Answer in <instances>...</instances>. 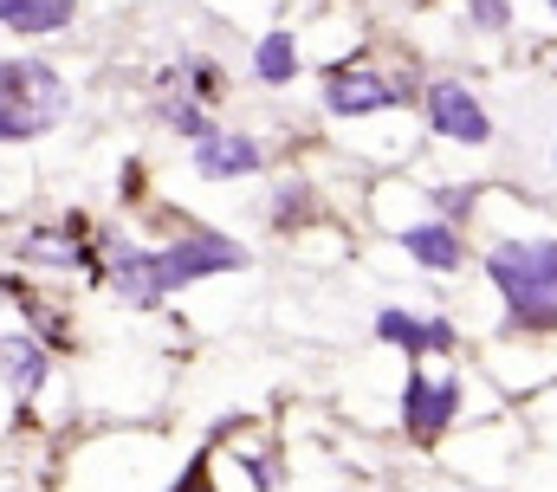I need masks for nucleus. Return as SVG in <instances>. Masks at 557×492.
I'll return each mask as SVG.
<instances>
[{"label": "nucleus", "mask_w": 557, "mask_h": 492, "mask_svg": "<svg viewBox=\"0 0 557 492\" xmlns=\"http://www.w3.org/2000/svg\"><path fill=\"white\" fill-rule=\"evenodd\" d=\"M552 13H557V0H552Z\"/></svg>", "instance_id": "obj_19"}, {"label": "nucleus", "mask_w": 557, "mask_h": 492, "mask_svg": "<svg viewBox=\"0 0 557 492\" xmlns=\"http://www.w3.org/2000/svg\"><path fill=\"white\" fill-rule=\"evenodd\" d=\"M467 13H473V26H486V33H506V26H512V7H506V0H467Z\"/></svg>", "instance_id": "obj_16"}, {"label": "nucleus", "mask_w": 557, "mask_h": 492, "mask_svg": "<svg viewBox=\"0 0 557 492\" xmlns=\"http://www.w3.org/2000/svg\"><path fill=\"white\" fill-rule=\"evenodd\" d=\"M20 259L26 266H52V272H72V266H85V246H72V234H26L20 241Z\"/></svg>", "instance_id": "obj_13"}, {"label": "nucleus", "mask_w": 557, "mask_h": 492, "mask_svg": "<svg viewBox=\"0 0 557 492\" xmlns=\"http://www.w3.org/2000/svg\"><path fill=\"white\" fill-rule=\"evenodd\" d=\"M376 337L403 357H428V350H454V324L447 318H416L403 305H383L376 311Z\"/></svg>", "instance_id": "obj_7"}, {"label": "nucleus", "mask_w": 557, "mask_h": 492, "mask_svg": "<svg viewBox=\"0 0 557 492\" xmlns=\"http://www.w3.org/2000/svg\"><path fill=\"white\" fill-rule=\"evenodd\" d=\"M253 72H260V85H292L298 78V39L292 33H267L260 52H253Z\"/></svg>", "instance_id": "obj_12"}, {"label": "nucleus", "mask_w": 557, "mask_h": 492, "mask_svg": "<svg viewBox=\"0 0 557 492\" xmlns=\"http://www.w3.org/2000/svg\"><path fill=\"white\" fill-rule=\"evenodd\" d=\"M305 195H311V188H298V182H292V188H285V201H273V221H278V227H298V221L311 214V201H305Z\"/></svg>", "instance_id": "obj_17"}, {"label": "nucleus", "mask_w": 557, "mask_h": 492, "mask_svg": "<svg viewBox=\"0 0 557 492\" xmlns=\"http://www.w3.org/2000/svg\"><path fill=\"white\" fill-rule=\"evenodd\" d=\"M403 246L416 266H434V272H460L467 266V246L447 221H421V227H403Z\"/></svg>", "instance_id": "obj_9"}, {"label": "nucleus", "mask_w": 557, "mask_h": 492, "mask_svg": "<svg viewBox=\"0 0 557 492\" xmlns=\"http://www.w3.org/2000/svg\"><path fill=\"white\" fill-rule=\"evenodd\" d=\"M421 118H428L434 136H447V143H467V149H486V143H493L486 104H480L460 78H434V85L421 91Z\"/></svg>", "instance_id": "obj_4"}, {"label": "nucleus", "mask_w": 557, "mask_h": 492, "mask_svg": "<svg viewBox=\"0 0 557 492\" xmlns=\"http://www.w3.org/2000/svg\"><path fill=\"white\" fill-rule=\"evenodd\" d=\"M473 195H480V188H467V182H447V188H434L428 201H434V208H441V221L454 227V221H467V214H473Z\"/></svg>", "instance_id": "obj_14"}, {"label": "nucleus", "mask_w": 557, "mask_h": 492, "mask_svg": "<svg viewBox=\"0 0 557 492\" xmlns=\"http://www.w3.org/2000/svg\"><path fill=\"white\" fill-rule=\"evenodd\" d=\"M0 369H7V389H13L20 402H33L39 382H46V350H39L33 337H0Z\"/></svg>", "instance_id": "obj_11"}, {"label": "nucleus", "mask_w": 557, "mask_h": 492, "mask_svg": "<svg viewBox=\"0 0 557 492\" xmlns=\"http://www.w3.org/2000/svg\"><path fill=\"white\" fill-rule=\"evenodd\" d=\"M169 492H214V460H208V454H195V460H188V473H182Z\"/></svg>", "instance_id": "obj_18"}, {"label": "nucleus", "mask_w": 557, "mask_h": 492, "mask_svg": "<svg viewBox=\"0 0 557 492\" xmlns=\"http://www.w3.org/2000/svg\"><path fill=\"white\" fill-rule=\"evenodd\" d=\"M486 279L506 298V318L525 331H557V241H499Z\"/></svg>", "instance_id": "obj_2"}, {"label": "nucleus", "mask_w": 557, "mask_h": 492, "mask_svg": "<svg viewBox=\"0 0 557 492\" xmlns=\"http://www.w3.org/2000/svg\"><path fill=\"white\" fill-rule=\"evenodd\" d=\"M72 13H78V0H0V26L20 39L59 33V26H72Z\"/></svg>", "instance_id": "obj_10"}, {"label": "nucleus", "mask_w": 557, "mask_h": 492, "mask_svg": "<svg viewBox=\"0 0 557 492\" xmlns=\"http://www.w3.org/2000/svg\"><path fill=\"white\" fill-rule=\"evenodd\" d=\"M72 118V91L46 59H0V143H33Z\"/></svg>", "instance_id": "obj_3"}, {"label": "nucleus", "mask_w": 557, "mask_h": 492, "mask_svg": "<svg viewBox=\"0 0 557 492\" xmlns=\"http://www.w3.org/2000/svg\"><path fill=\"white\" fill-rule=\"evenodd\" d=\"M247 266V246L221 241V234H188V241L169 246H131L111 259V285L124 305H162L175 298L182 285L195 279H214V272H240Z\"/></svg>", "instance_id": "obj_1"}, {"label": "nucleus", "mask_w": 557, "mask_h": 492, "mask_svg": "<svg viewBox=\"0 0 557 492\" xmlns=\"http://www.w3.org/2000/svg\"><path fill=\"white\" fill-rule=\"evenodd\" d=\"M409 91H396L383 72H370L363 59L350 65H324V111L331 118H376V111H396Z\"/></svg>", "instance_id": "obj_5"}, {"label": "nucleus", "mask_w": 557, "mask_h": 492, "mask_svg": "<svg viewBox=\"0 0 557 492\" xmlns=\"http://www.w3.org/2000/svg\"><path fill=\"white\" fill-rule=\"evenodd\" d=\"M267 156H260V143L253 136H221V130H208L201 143H195V169L208 175V182H234V175H253Z\"/></svg>", "instance_id": "obj_8"}, {"label": "nucleus", "mask_w": 557, "mask_h": 492, "mask_svg": "<svg viewBox=\"0 0 557 492\" xmlns=\"http://www.w3.org/2000/svg\"><path fill=\"white\" fill-rule=\"evenodd\" d=\"M454 415H460V382H454V376L428 382L421 369H409V382H403V434H409L416 447H434V441L454 428Z\"/></svg>", "instance_id": "obj_6"}, {"label": "nucleus", "mask_w": 557, "mask_h": 492, "mask_svg": "<svg viewBox=\"0 0 557 492\" xmlns=\"http://www.w3.org/2000/svg\"><path fill=\"white\" fill-rule=\"evenodd\" d=\"M162 118L175 123V130H182L188 143H201V136L214 130V123H208V111H201V104H182V98H175V104H162Z\"/></svg>", "instance_id": "obj_15"}]
</instances>
